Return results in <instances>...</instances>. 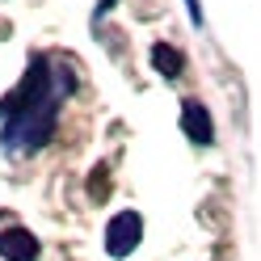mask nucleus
Instances as JSON below:
<instances>
[{
    "label": "nucleus",
    "instance_id": "0eeeda50",
    "mask_svg": "<svg viewBox=\"0 0 261 261\" xmlns=\"http://www.w3.org/2000/svg\"><path fill=\"white\" fill-rule=\"evenodd\" d=\"M118 5V0H97V9H93V30H101V21H106V13Z\"/></svg>",
    "mask_w": 261,
    "mask_h": 261
},
{
    "label": "nucleus",
    "instance_id": "39448f33",
    "mask_svg": "<svg viewBox=\"0 0 261 261\" xmlns=\"http://www.w3.org/2000/svg\"><path fill=\"white\" fill-rule=\"evenodd\" d=\"M148 63L165 76V80H177L186 72V55L177 51V46H169V42H152V51H148Z\"/></svg>",
    "mask_w": 261,
    "mask_h": 261
},
{
    "label": "nucleus",
    "instance_id": "f257e3e1",
    "mask_svg": "<svg viewBox=\"0 0 261 261\" xmlns=\"http://www.w3.org/2000/svg\"><path fill=\"white\" fill-rule=\"evenodd\" d=\"M76 72L51 55H34L25 63L17 89L0 97V148L5 156H38L55 139L59 110L76 93Z\"/></svg>",
    "mask_w": 261,
    "mask_h": 261
},
{
    "label": "nucleus",
    "instance_id": "7ed1b4c3",
    "mask_svg": "<svg viewBox=\"0 0 261 261\" xmlns=\"http://www.w3.org/2000/svg\"><path fill=\"white\" fill-rule=\"evenodd\" d=\"M0 257H5V261H38L42 257V244L21 223H0Z\"/></svg>",
    "mask_w": 261,
    "mask_h": 261
},
{
    "label": "nucleus",
    "instance_id": "f03ea898",
    "mask_svg": "<svg viewBox=\"0 0 261 261\" xmlns=\"http://www.w3.org/2000/svg\"><path fill=\"white\" fill-rule=\"evenodd\" d=\"M139 244H143V215L139 211H118L106 223V253L114 261H126Z\"/></svg>",
    "mask_w": 261,
    "mask_h": 261
},
{
    "label": "nucleus",
    "instance_id": "20e7f679",
    "mask_svg": "<svg viewBox=\"0 0 261 261\" xmlns=\"http://www.w3.org/2000/svg\"><path fill=\"white\" fill-rule=\"evenodd\" d=\"M181 130H186V139L194 148H211V143H215V118H211V110L198 97L181 101Z\"/></svg>",
    "mask_w": 261,
    "mask_h": 261
},
{
    "label": "nucleus",
    "instance_id": "423d86ee",
    "mask_svg": "<svg viewBox=\"0 0 261 261\" xmlns=\"http://www.w3.org/2000/svg\"><path fill=\"white\" fill-rule=\"evenodd\" d=\"M186 13H190V21L198 25V30L206 25V13H202V0H186Z\"/></svg>",
    "mask_w": 261,
    "mask_h": 261
}]
</instances>
